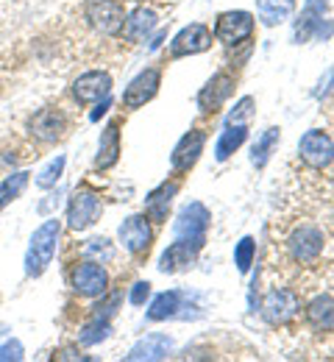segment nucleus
I'll list each match as a JSON object with an SVG mask.
<instances>
[{"instance_id":"1","label":"nucleus","mask_w":334,"mask_h":362,"mask_svg":"<svg viewBox=\"0 0 334 362\" xmlns=\"http://www.w3.org/2000/svg\"><path fill=\"white\" fill-rule=\"evenodd\" d=\"M59 234H61V223L56 218L45 221L31 234V243L25 251V276H42L48 271V265L56 257V248H59Z\"/></svg>"},{"instance_id":"2","label":"nucleus","mask_w":334,"mask_h":362,"mask_svg":"<svg viewBox=\"0 0 334 362\" xmlns=\"http://www.w3.org/2000/svg\"><path fill=\"white\" fill-rule=\"evenodd\" d=\"M209 223H212L209 209H206L201 201H192V204H187V206L179 212V218H176V223H173V237L190 243V245H195V248L201 251L203 243H206Z\"/></svg>"},{"instance_id":"3","label":"nucleus","mask_w":334,"mask_h":362,"mask_svg":"<svg viewBox=\"0 0 334 362\" xmlns=\"http://www.w3.org/2000/svg\"><path fill=\"white\" fill-rule=\"evenodd\" d=\"M100 212H103V201L95 189H78L67 204V226L73 231H84L95 226Z\"/></svg>"},{"instance_id":"4","label":"nucleus","mask_w":334,"mask_h":362,"mask_svg":"<svg viewBox=\"0 0 334 362\" xmlns=\"http://www.w3.org/2000/svg\"><path fill=\"white\" fill-rule=\"evenodd\" d=\"M287 251L301 265L315 262L321 257V251H323V231L318 226H312V223L292 228V234L287 237Z\"/></svg>"},{"instance_id":"5","label":"nucleus","mask_w":334,"mask_h":362,"mask_svg":"<svg viewBox=\"0 0 334 362\" xmlns=\"http://www.w3.org/2000/svg\"><path fill=\"white\" fill-rule=\"evenodd\" d=\"M298 153H301V162L315 168V170H323L334 162V139L321 129H312L301 136L298 142Z\"/></svg>"},{"instance_id":"6","label":"nucleus","mask_w":334,"mask_h":362,"mask_svg":"<svg viewBox=\"0 0 334 362\" xmlns=\"http://www.w3.org/2000/svg\"><path fill=\"white\" fill-rule=\"evenodd\" d=\"M87 20L95 31L106 34V37H114L126 25V11L117 0H90L87 3Z\"/></svg>"},{"instance_id":"7","label":"nucleus","mask_w":334,"mask_h":362,"mask_svg":"<svg viewBox=\"0 0 334 362\" xmlns=\"http://www.w3.org/2000/svg\"><path fill=\"white\" fill-rule=\"evenodd\" d=\"M298 310H301L298 296L290 293V290H279V287L270 290L262 301V315L270 326H287L292 317L298 315Z\"/></svg>"},{"instance_id":"8","label":"nucleus","mask_w":334,"mask_h":362,"mask_svg":"<svg viewBox=\"0 0 334 362\" xmlns=\"http://www.w3.org/2000/svg\"><path fill=\"white\" fill-rule=\"evenodd\" d=\"M326 11H329V0H306L301 17L295 20V42H309L312 37H326L323 34V23H326Z\"/></svg>"},{"instance_id":"9","label":"nucleus","mask_w":334,"mask_h":362,"mask_svg":"<svg viewBox=\"0 0 334 362\" xmlns=\"http://www.w3.org/2000/svg\"><path fill=\"white\" fill-rule=\"evenodd\" d=\"M254 34V17L248 11H223L217 17V25H215V37L223 42V45L234 47L242 40H248Z\"/></svg>"},{"instance_id":"10","label":"nucleus","mask_w":334,"mask_h":362,"mask_svg":"<svg viewBox=\"0 0 334 362\" xmlns=\"http://www.w3.org/2000/svg\"><path fill=\"white\" fill-rule=\"evenodd\" d=\"M120 243L126 245L129 254L134 257H145L150 251V243H153V228L148 215H131L123 226H120Z\"/></svg>"},{"instance_id":"11","label":"nucleus","mask_w":334,"mask_h":362,"mask_svg":"<svg viewBox=\"0 0 334 362\" xmlns=\"http://www.w3.org/2000/svg\"><path fill=\"white\" fill-rule=\"evenodd\" d=\"M212 47V31L201 23H192L187 28H181L173 42H170V56L173 59H181V56H195V53H203Z\"/></svg>"},{"instance_id":"12","label":"nucleus","mask_w":334,"mask_h":362,"mask_svg":"<svg viewBox=\"0 0 334 362\" xmlns=\"http://www.w3.org/2000/svg\"><path fill=\"white\" fill-rule=\"evenodd\" d=\"M159 84H162V73H159L156 67L143 70V73L126 87V92H123V106H126V109H140V106H145L148 100L156 98Z\"/></svg>"},{"instance_id":"13","label":"nucleus","mask_w":334,"mask_h":362,"mask_svg":"<svg viewBox=\"0 0 334 362\" xmlns=\"http://www.w3.org/2000/svg\"><path fill=\"white\" fill-rule=\"evenodd\" d=\"M73 287H76V293L90 296V298L103 296L106 287H109V273L103 268V262H93V259L90 262H81L73 271Z\"/></svg>"},{"instance_id":"14","label":"nucleus","mask_w":334,"mask_h":362,"mask_svg":"<svg viewBox=\"0 0 334 362\" xmlns=\"http://www.w3.org/2000/svg\"><path fill=\"white\" fill-rule=\"evenodd\" d=\"M109 92H112V76L103 70H90L78 76L73 84V95L78 103H95L100 98H109Z\"/></svg>"},{"instance_id":"15","label":"nucleus","mask_w":334,"mask_h":362,"mask_svg":"<svg viewBox=\"0 0 334 362\" xmlns=\"http://www.w3.org/2000/svg\"><path fill=\"white\" fill-rule=\"evenodd\" d=\"M234 92V78L229 73H217L206 81V87L198 92V106L201 112H217Z\"/></svg>"},{"instance_id":"16","label":"nucleus","mask_w":334,"mask_h":362,"mask_svg":"<svg viewBox=\"0 0 334 362\" xmlns=\"http://www.w3.org/2000/svg\"><path fill=\"white\" fill-rule=\"evenodd\" d=\"M179 187H181L179 181H165V184H159L156 189H150L145 195V215H148V221H153V223H165L167 221V209H170Z\"/></svg>"},{"instance_id":"17","label":"nucleus","mask_w":334,"mask_h":362,"mask_svg":"<svg viewBox=\"0 0 334 362\" xmlns=\"http://www.w3.org/2000/svg\"><path fill=\"white\" fill-rule=\"evenodd\" d=\"M203 145H206V134L201 129H192L190 134L181 136L179 145L173 148V170L176 173L190 170L192 165L198 162V156L203 153Z\"/></svg>"},{"instance_id":"18","label":"nucleus","mask_w":334,"mask_h":362,"mask_svg":"<svg viewBox=\"0 0 334 362\" xmlns=\"http://www.w3.org/2000/svg\"><path fill=\"white\" fill-rule=\"evenodd\" d=\"M64 129H67V120H64V115H61L59 109H42V112L34 115V120H31V134L37 136V139H42V142H56V139H61Z\"/></svg>"},{"instance_id":"19","label":"nucleus","mask_w":334,"mask_h":362,"mask_svg":"<svg viewBox=\"0 0 334 362\" xmlns=\"http://www.w3.org/2000/svg\"><path fill=\"white\" fill-rule=\"evenodd\" d=\"M173 351V340L167 337V334H162V332H153V334H148L143 337L129 354H126V360L137 362V360H165L167 354Z\"/></svg>"},{"instance_id":"20","label":"nucleus","mask_w":334,"mask_h":362,"mask_svg":"<svg viewBox=\"0 0 334 362\" xmlns=\"http://www.w3.org/2000/svg\"><path fill=\"white\" fill-rule=\"evenodd\" d=\"M198 259V248L184 243V240H176L159 259V271L162 273H179V271H187L190 265H195Z\"/></svg>"},{"instance_id":"21","label":"nucleus","mask_w":334,"mask_h":362,"mask_svg":"<svg viewBox=\"0 0 334 362\" xmlns=\"http://www.w3.org/2000/svg\"><path fill=\"white\" fill-rule=\"evenodd\" d=\"M117 159H120V126L109 123L100 134V142H97L95 168L97 170H109V168L117 165Z\"/></svg>"},{"instance_id":"22","label":"nucleus","mask_w":334,"mask_h":362,"mask_svg":"<svg viewBox=\"0 0 334 362\" xmlns=\"http://www.w3.org/2000/svg\"><path fill=\"white\" fill-rule=\"evenodd\" d=\"M306 323L315 332H332L334 329V296H318L306 304Z\"/></svg>"},{"instance_id":"23","label":"nucleus","mask_w":334,"mask_h":362,"mask_svg":"<svg viewBox=\"0 0 334 362\" xmlns=\"http://www.w3.org/2000/svg\"><path fill=\"white\" fill-rule=\"evenodd\" d=\"M159 25V17H156V11L153 8H134L129 17H126V37L131 40V42H143L150 37V31Z\"/></svg>"},{"instance_id":"24","label":"nucleus","mask_w":334,"mask_h":362,"mask_svg":"<svg viewBox=\"0 0 334 362\" xmlns=\"http://www.w3.org/2000/svg\"><path fill=\"white\" fill-rule=\"evenodd\" d=\"M295 0H256V14L265 25H282L292 17Z\"/></svg>"},{"instance_id":"25","label":"nucleus","mask_w":334,"mask_h":362,"mask_svg":"<svg viewBox=\"0 0 334 362\" xmlns=\"http://www.w3.org/2000/svg\"><path fill=\"white\" fill-rule=\"evenodd\" d=\"M245 139H248L245 123H229L226 132H223L220 139H217V145H215V156H217V162H226Z\"/></svg>"},{"instance_id":"26","label":"nucleus","mask_w":334,"mask_h":362,"mask_svg":"<svg viewBox=\"0 0 334 362\" xmlns=\"http://www.w3.org/2000/svg\"><path fill=\"white\" fill-rule=\"evenodd\" d=\"M179 310H181V293L179 290H165L150 301L148 317L150 320H167V317L179 315Z\"/></svg>"},{"instance_id":"27","label":"nucleus","mask_w":334,"mask_h":362,"mask_svg":"<svg viewBox=\"0 0 334 362\" xmlns=\"http://www.w3.org/2000/svg\"><path fill=\"white\" fill-rule=\"evenodd\" d=\"M279 136H282L279 129H268L265 134L256 139V145H254V151H251V165H254V168H265V165H268L273 148L279 145Z\"/></svg>"},{"instance_id":"28","label":"nucleus","mask_w":334,"mask_h":362,"mask_svg":"<svg viewBox=\"0 0 334 362\" xmlns=\"http://www.w3.org/2000/svg\"><path fill=\"white\" fill-rule=\"evenodd\" d=\"M109 332H112V317H103V315H95V313H93V320L84 323L78 340H81V346H95V343H100V340L109 337Z\"/></svg>"},{"instance_id":"29","label":"nucleus","mask_w":334,"mask_h":362,"mask_svg":"<svg viewBox=\"0 0 334 362\" xmlns=\"http://www.w3.org/2000/svg\"><path fill=\"white\" fill-rule=\"evenodd\" d=\"M25 187H28V173H25V170L11 173V176H6V179L0 181V209L8 206L11 201H17Z\"/></svg>"},{"instance_id":"30","label":"nucleus","mask_w":334,"mask_h":362,"mask_svg":"<svg viewBox=\"0 0 334 362\" xmlns=\"http://www.w3.org/2000/svg\"><path fill=\"white\" fill-rule=\"evenodd\" d=\"M254 257H256V243L254 237H242L234 248V265H237L239 273H248L251 265H254Z\"/></svg>"},{"instance_id":"31","label":"nucleus","mask_w":334,"mask_h":362,"mask_svg":"<svg viewBox=\"0 0 334 362\" xmlns=\"http://www.w3.org/2000/svg\"><path fill=\"white\" fill-rule=\"evenodd\" d=\"M64 165H67V159L64 156H56V159H50L48 168L37 176V187L40 189H48V187H53L56 181L61 179V173H64Z\"/></svg>"},{"instance_id":"32","label":"nucleus","mask_w":334,"mask_h":362,"mask_svg":"<svg viewBox=\"0 0 334 362\" xmlns=\"http://www.w3.org/2000/svg\"><path fill=\"white\" fill-rule=\"evenodd\" d=\"M84 254H87V257H100V262H112V259H114V248H112V243H109L106 237L90 240V243L84 245Z\"/></svg>"},{"instance_id":"33","label":"nucleus","mask_w":334,"mask_h":362,"mask_svg":"<svg viewBox=\"0 0 334 362\" xmlns=\"http://www.w3.org/2000/svg\"><path fill=\"white\" fill-rule=\"evenodd\" d=\"M251 115H254V98H242L237 106L232 109V115L226 117V126L229 123H245Z\"/></svg>"},{"instance_id":"34","label":"nucleus","mask_w":334,"mask_h":362,"mask_svg":"<svg viewBox=\"0 0 334 362\" xmlns=\"http://www.w3.org/2000/svg\"><path fill=\"white\" fill-rule=\"evenodd\" d=\"M23 343L20 340H8L0 346V360H23Z\"/></svg>"},{"instance_id":"35","label":"nucleus","mask_w":334,"mask_h":362,"mask_svg":"<svg viewBox=\"0 0 334 362\" xmlns=\"http://www.w3.org/2000/svg\"><path fill=\"white\" fill-rule=\"evenodd\" d=\"M148 296H150V284H148V281H137V284L131 287L129 301H131L134 307H143L145 301H148Z\"/></svg>"},{"instance_id":"36","label":"nucleus","mask_w":334,"mask_h":362,"mask_svg":"<svg viewBox=\"0 0 334 362\" xmlns=\"http://www.w3.org/2000/svg\"><path fill=\"white\" fill-rule=\"evenodd\" d=\"M106 109H109V98H103V103H100L95 112H93V120H97L100 115H106Z\"/></svg>"}]
</instances>
